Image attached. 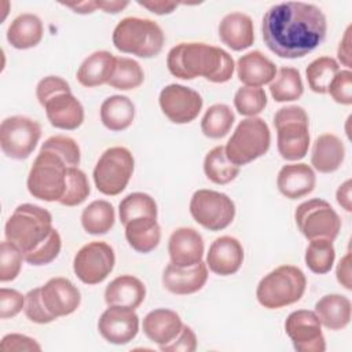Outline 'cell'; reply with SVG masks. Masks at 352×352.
I'll return each mask as SVG.
<instances>
[{"label": "cell", "instance_id": "obj_1", "mask_svg": "<svg viewBox=\"0 0 352 352\" xmlns=\"http://www.w3.org/2000/svg\"><path fill=\"white\" fill-rule=\"evenodd\" d=\"M327 22L319 7L302 1L279 3L263 16L261 33L268 50L279 58L297 59L326 38Z\"/></svg>", "mask_w": 352, "mask_h": 352}, {"label": "cell", "instance_id": "obj_2", "mask_svg": "<svg viewBox=\"0 0 352 352\" xmlns=\"http://www.w3.org/2000/svg\"><path fill=\"white\" fill-rule=\"evenodd\" d=\"M166 66L182 80L205 77L210 82H226L232 77L234 59L223 48L205 43H180L170 48Z\"/></svg>", "mask_w": 352, "mask_h": 352}, {"label": "cell", "instance_id": "obj_3", "mask_svg": "<svg viewBox=\"0 0 352 352\" xmlns=\"http://www.w3.org/2000/svg\"><path fill=\"white\" fill-rule=\"evenodd\" d=\"M51 213L33 204L16 206L4 226L6 241L15 245L23 254L36 249L52 231Z\"/></svg>", "mask_w": 352, "mask_h": 352}, {"label": "cell", "instance_id": "obj_4", "mask_svg": "<svg viewBox=\"0 0 352 352\" xmlns=\"http://www.w3.org/2000/svg\"><path fill=\"white\" fill-rule=\"evenodd\" d=\"M164 32L151 19L126 16L121 19L113 32L114 47L139 58H154L164 47Z\"/></svg>", "mask_w": 352, "mask_h": 352}, {"label": "cell", "instance_id": "obj_5", "mask_svg": "<svg viewBox=\"0 0 352 352\" xmlns=\"http://www.w3.org/2000/svg\"><path fill=\"white\" fill-rule=\"evenodd\" d=\"M305 287L307 279L298 267L280 265L261 278L256 289V297L264 308L278 309L297 302Z\"/></svg>", "mask_w": 352, "mask_h": 352}, {"label": "cell", "instance_id": "obj_6", "mask_svg": "<svg viewBox=\"0 0 352 352\" xmlns=\"http://www.w3.org/2000/svg\"><path fill=\"white\" fill-rule=\"evenodd\" d=\"M308 116L300 106L280 107L274 116L276 146L280 157L298 161L305 157L309 147Z\"/></svg>", "mask_w": 352, "mask_h": 352}, {"label": "cell", "instance_id": "obj_7", "mask_svg": "<svg viewBox=\"0 0 352 352\" xmlns=\"http://www.w3.org/2000/svg\"><path fill=\"white\" fill-rule=\"evenodd\" d=\"M270 144L271 133L267 122L258 117H249L236 125L224 150L234 165L242 166L264 155Z\"/></svg>", "mask_w": 352, "mask_h": 352}, {"label": "cell", "instance_id": "obj_8", "mask_svg": "<svg viewBox=\"0 0 352 352\" xmlns=\"http://www.w3.org/2000/svg\"><path fill=\"white\" fill-rule=\"evenodd\" d=\"M67 168L55 153L40 150L28 175L26 183L30 195L45 202H59L66 187Z\"/></svg>", "mask_w": 352, "mask_h": 352}, {"label": "cell", "instance_id": "obj_9", "mask_svg": "<svg viewBox=\"0 0 352 352\" xmlns=\"http://www.w3.org/2000/svg\"><path fill=\"white\" fill-rule=\"evenodd\" d=\"M133 157L126 147L107 148L94 168V183L104 195H118L129 183L133 173Z\"/></svg>", "mask_w": 352, "mask_h": 352}, {"label": "cell", "instance_id": "obj_10", "mask_svg": "<svg viewBox=\"0 0 352 352\" xmlns=\"http://www.w3.org/2000/svg\"><path fill=\"white\" fill-rule=\"evenodd\" d=\"M294 220L301 234L308 239L326 238L334 241L341 230V219L330 204L314 198L300 204L294 212Z\"/></svg>", "mask_w": 352, "mask_h": 352}, {"label": "cell", "instance_id": "obj_11", "mask_svg": "<svg viewBox=\"0 0 352 352\" xmlns=\"http://www.w3.org/2000/svg\"><path fill=\"white\" fill-rule=\"evenodd\" d=\"M190 213L204 228L209 231H220L232 223L235 217V205L227 194L202 188L192 194Z\"/></svg>", "mask_w": 352, "mask_h": 352}, {"label": "cell", "instance_id": "obj_12", "mask_svg": "<svg viewBox=\"0 0 352 352\" xmlns=\"http://www.w3.org/2000/svg\"><path fill=\"white\" fill-rule=\"evenodd\" d=\"M41 136L37 121L25 116H11L1 121L0 147L12 160H26L36 148Z\"/></svg>", "mask_w": 352, "mask_h": 352}, {"label": "cell", "instance_id": "obj_13", "mask_svg": "<svg viewBox=\"0 0 352 352\" xmlns=\"http://www.w3.org/2000/svg\"><path fill=\"white\" fill-rule=\"evenodd\" d=\"M116 264L113 248L102 241H94L84 245L74 256L73 271L85 285H98L103 282Z\"/></svg>", "mask_w": 352, "mask_h": 352}, {"label": "cell", "instance_id": "obj_14", "mask_svg": "<svg viewBox=\"0 0 352 352\" xmlns=\"http://www.w3.org/2000/svg\"><path fill=\"white\" fill-rule=\"evenodd\" d=\"M285 331L298 352L326 351L322 324L314 311L297 309L289 314L285 322Z\"/></svg>", "mask_w": 352, "mask_h": 352}, {"label": "cell", "instance_id": "obj_15", "mask_svg": "<svg viewBox=\"0 0 352 352\" xmlns=\"http://www.w3.org/2000/svg\"><path fill=\"white\" fill-rule=\"evenodd\" d=\"M160 107L165 117L175 124H188L195 120L202 109L201 95L180 84H169L160 92Z\"/></svg>", "mask_w": 352, "mask_h": 352}, {"label": "cell", "instance_id": "obj_16", "mask_svg": "<svg viewBox=\"0 0 352 352\" xmlns=\"http://www.w3.org/2000/svg\"><path fill=\"white\" fill-rule=\"evenodd\" d=\"M98 330L107 342L125 345L139 331V316L132 308L109 305L98 320Z\"/></svg>", "mask_w": 352, "mask_h": 352}, {"label": "cell", "instance_id": "obj_17", "mask_svg": "<svg viewBox=\"0 0 352 352\" xmlns=\"http://www.w3.org/2000/svg\"><path fill=\"white\" fill-rule=\"evenodd\" d=\"M204 239L201 234L190 227L176 228L168 241V253L170 263L177 267H194L202 261Z\"/></svg>", "mask_w": 352, "mask_h": 352}, {"label": "cell", "instance_id": "obj_18", "mask_svg": "<svg viewBox=\"0 0 352 352\" xmlns=\"http://www.w3.org/2000/svg\"><path fill=\"white\" fill-rule=\"evenodd\" d=\"M41 296L47 309L55 316H66L73 314L80 302V290L67 278H52L41 286Z\"/></svg>", "mask_w": 352, "mask_h": 352}, {"label": "cell", "instance_id": "obj_19", "mask_svg": "<svg viewBox=\"0 0 352 352\" xmlns=\"http://www.w3.org/2000/svg\"><path fill=\"white\" fill-rule=\"evenodd\" d=\"M47 118L54 128L74 131L84 121V107L72 92H60L43 104Z\"/></svg>", "mask_w": 352, "mask_h": 352}, {"label": "cell", "instance_id": "obj_20", "mask_svg": "<svg viewBox=\"0 0 352 352\" xmlns=\"http://www.w3.org/2000/svg\"><path fill=\"white\" fill-rule=\"evenodd\" d=\"M243 261V248L241 242L230 235L216 238L209 246L206 265L217 275L227 276L235 274Z\"/></svg>", "mask_w": 352, "mask_h": 352}, {"label": "cell", "instance_id": "obj_21", "mask_svg": "<svg viewBox=\"0 0 352 352\" xmlns=\"http://www.w3.org/2000/svg\"><path fill=\"white\" fill-rule=\"evenodd\" d=\"M208 280V265L199 261L194 267H177L169 263L162 272L164 287L179 296L192 294L204 287Z\"/></svg>", "mask_w": 352, "mask_h": 352}, {"label": "cell", "instance_id": "obj_22", "mask_svg": "<svg viewBox=\"0 0 352 352\" xmlns=\"http://www.w3.org/2000/svg\"><path fill=\"white\" fill-rule=\"evenodd\" d=\"M316 176L314 169L307 164H289L280 168L276 186L282 195L289 199H298L315 188Z\"/></svg>", "mask_w": 352, "mask_h": 352}, {"label": "cell", "instance_id": "obj_23", "mask_svg": "<svg viewBox=\"0 0 352 352\" xmlns=\"http://www.w3.org/2000/svg\"><path fill=\"white\" fill-rule=\"evenodd\" d=\"M182 327L183 322L180 316L166 308L150 311L143 319V333L158 346L172 342L179 336Z\"/></svg>", "mask_w": 352, "mask_h": 352}, {"label": "cell", "instance_id": "obj_24", "mask_svg": "<svg viewBox=\"0 0 352 352\" xmlns=\"http://www.w3.org/2000/svg\"><path fill=\"white\" fill-rule=\"evenodd\" d=\"M219 37L232 51L249 48L254 41L253 21L242 12H230L219 23Z\"/></svg>", "mask_w": 352, "mask_h": 352}, {"label": "cell", "instance_id": "obj_25", "mask_svg": "<svg viewBox=\"0 0 352 352\" xmlns=\"http://www.w3.org/2000/svg\"><path fill=\"white\" fill-rule=\"evenodd\" d=\"M236 73L239 81L243 82L245 87L260 88L275 78L276 66L260 51H252L238 59Z\"/></svg>", "mask_w": 352, "mask_h": 352}, {"label": "cell", "instance_id": "obj_26", "mask_svg": "<svg viewBox=\"0 0 352 352\" xmlns=\"http://www.w3.org/2000/svg\"><path fill=\"white\" fill-rule=\"evenodd\" d=\"M146 297V286L140 279L132 275L114 278L104 290L107 305H118L136 309Z\"/></svg>", "mask_w": 352, "mask_h": 352}, {"label": "cell", "instance_id": "obj_27", "mask_svg": "<svg viewBox=\"0 0 352 352\" xmlns=\"http://www.w3.org/2000/svg\"><path fill=\"white\" fill-rule=\"evenodd\" d=\"M117 58L109 51H95L88 55L77 70V80L87 88L107 84L116 69Z\"/></svg>", "mask_w": 352, "mask_h": 352}, {"label": "cell", "instance_id": "obj_28", "mask_svg": "<svg viewBox=\"0 0 352 352\" xmlns=\"http://www.w3.org/2000/svg\"><path fill=\"white\" fill-rule=\"evenodd\" d=\"M345 158L342 140L333 133H323L316 138L312 146L311 164L320 173L336 172Z\"/></svg>", "mask_w": 352, "mask_h": 352}, {"label": "cell", "instance_id": "obj_29", "mask_svg": "<svg viewBox=\"0 0 352 352\" xmlns=\"http://www.w3.org/2000/svg\"><path fill=\"white\" fill-rule=\"evenodd\" d=\"M329 330H342L351 322V301L341 294H326L316 304L314 311Z\"/></svg>", "mask_w": 352, "mask_h": 352}, {"label": "cell", "instance_id": "obj_30", "mask_svg": "<svg viewBox=\"0 0 352 352\" xmlns=\"http://www.w3.org/2000/svg\"><path fill=\"white\" fill-rule=\"evenodd\" d=\"M43 38V22L34 14L18 15L7 29V41L16 50L36 47Z\"/></svg>", "mask_w": 352, "mask_h": 352}, {"label": "cell", "instance_id": "obj_31", "mask_svg": "<svg viewBox=\"0 0 352 352\" xmlns=\"http://www.w3.org/2000/svg\"><path fill=\"white\" fill-rule=\"evenodd\" d=\"M135 118V104L128 96L111 95L100 104V121L113 131L120 132L126 129Z\"/></svg>", "mask_w": 352, "mask_h": 352}, {"label": "cell", "instance_id": "obj_32", "mask_svg": "<svg viewBox=\"0 0 352 352\" xmlns=\"http://www.w3.org/2000/svg\"><path fill=\"white\" fill-rule=\"evenodd\" d=\"M124 227L125 238L129 246L138 253H150L158 246L161 239V228L157 219H135Z\"/></svg>", "mask_w": 352, "mask_h": 352}, {"label": "cell", "instance_id": "obj_33", "mask_svg": "<svg viewBox=\"0 0 352 352\" xmlns=\"http://www.w3.org/2000/svg\"><path fill=\"white\" fill-rule=\"evenodd\" d=\"M116 220V212L110 202L104 199L92 201L81 213L82 228L92 235L109 232Z\"/></svg>", "mask_w": 352, "mask_h": 352}, {"label": "cell", "instance_id": "obj_34", "mask_svg": "<svg viewBox=\"0 0 352 352\" xmlns=\"http://www.w3.org/2000/svg\"><path fill=\"white\" fill-rule=\"evenodd\" d=\"M204 172L212 183L227 184L239 175V166L227 158L224 146H216L205 155Z\"/></svg>", "mask_w": 352, "mask_h": 352}, {"label": "cell", "instance_id": "obj_35", "mask_svg": "<svg viewBox=\"0 0 352 352\" xmlns=\"http://www.w3.org/2000/svg\"><path fill=\"white\" fill-rule=\"evenodd\" d=\"M270 92L275 102H292L301 98L304 84L300 72L294 67H280L270 84Z\"/></svg>", "mask_w": 352, "mask_h": 352}, {"label": "cell", "instance_id": "obj_36", "mask_svg": "<svg viewBox=\"0 0 352 352\" xmlns=\"http://www.w3.org/2000/svg\"><path fill=\"white\" fill-rule=\"evenodd\" d=\"M118 216L122 226L135 219H157V204L154 198L146 192H132L120 202Z\"/></svg>", "mask_w": 352, "mask_h": 352}, {"label": "cell", "instance_id": "obj_37", "mask_svg": "<svg viewBox=\"0 0 352 352\" xmlns=\"http://www.w3.org/2000/svg\"><path fill=\"white\" fill-rule=\"evenodd\" d=\"M235 121V114L230 106L223 103L212 104L204 114L201 121L202 133L210 139L226 136Z\"/></svg>", "mask_w": 352, "mask_h": 352}, {"label": "cell", "instance_id": "obj_38", "mask_svg": "<svg viewBox=\"0 0 352 352\" xmlns=\"http://www.w3.org/2000/svg\"><path fill=\"white\" fill-rule=\"evenodd\" d=\"M340 72L338 62L330 56H319L314 59L307 70V81L309 88L316 94H326L331 80Z\"/></svg>", "mask_w": 352, "mask_h": 352}, {"label": "cell", "instance_id": "obj_39", "mask_svg": "<svg viewBox=\"0 0 352 352\" xmlns=\"http://www.w3.org/2000/svg\"><path fill=\"white\" fill-rule=\"evenodd\" d=\"M336 258L333 241L326 238H316L309 241L305 250V264L314 274H327Z\"/></svg>", "mask_w": 352, "mask_h": 352}, {"label": "cell", "instance_id": "obj_40", "mask_svg": "<svg viewBox=\"0 0 352 352\" xmlns=\"http://www.w3.org/2000/svg\"><path fill=\"white\" fill-rule=\"evenodd\" d=\"M143 80H144V73L140 65L131 58L120 56L117 58L114 73L107 84L111 88H116L120 91H129L142 85Z\"/></svg>", "mask_w": 352, "mask_h": 352}, {"label": "cell", "instance_id": "obj_41", "mask_svg": "<svg viewBox=\"0 0 352 352\" xmlns=\"http://www.w3.org/2000/svg\"><path fill=\"white\" fill-rule=\"evenodd\" d=\"M89 192L91 188L85 173L78 169V166H69L66 172L65 192L59 199V204L65 206H77L88 198Z\"/></svg>", "mask_w": 352, "mask_h": 352}, {"label": "cell", "instance_id": "obj_42", "mask_svg": "<svg viewBox=\"0 0 352 352\" xmlns=\"http://www.w3.org/2000/svg\"><path fill=\"white\" fill-rule=\"evenodd\" d=\"M234 106L241 116L254 117L267 106V95L263 88L241 87L234 95Z\"/></svg>", "mask_w": 352, "mask_h": 352}, {"label": "cell", "instance_id": "obj_43", "mask_svg": "<svg viewBox=\"0 0 352 352\" xmlns=\"http://www.w3.org/2000/svg\"><path fill=\"white\" fill-rule=\"evenodd\" d=\"M62 248V239L59 232L52 228L50 235L32 252L23 254V258L30 265H45L54 261Z\"/></svg>", "mask_w": 352, "mask_h": 352}, {"label": "cell", "instance_id": "obj_44", "mask_svg": "<svg viewBox=\"0 0 352 352\" xmlns=\"http://www.w3.org/2000/svg\"><path fill=\"white\" fill-rule=\"evenodd\" d=\"M40 150L55 153L65 161L67 166H78L80 164V147L77 142L69 136H51L41 144Z\"/></svg>", "mask_w": 352, "mask_h": 352}, {"label": "cell", "instance_id": "obj_45", "mask_svg": "<svg viewBox=\"0 0 352 352\" xmlns=\"http://www.w3.org/2000/svg\"><path fill=\"white\" fill-rule=\"evenodd\" d=\"M23 253L11 242L3 241L0 245V280L11 282L14 280L22 267Z\"/></svg>", "mask_w": 352, "mask_h": 352}, {"label": "cell", "instance_id": "obj_46", "mask_svg": "<svg viewBox=\"0 0 352 352\" xmlns=\"http://www.w3.org/2000/svg\"><path fill=\"white\" fill-rule=\"evenodd\" d=\"M23 311H25L26 318L30 322L37 323V324H45V323H50L56 319L44 305L43 296H41V287H36V289H32L30 292H28V294L25 296Z\"/></svg>", "mask_w": 352, "mask_h": 352}, {"label": "cell", "instance_id": "obj_47", "mask_svg": "<svg viewBox=\"0 0 352 352\" xmlns=\"http://www.w3.org/2000/svg\"><path fill=\"white\" fill-rule=\"evenodd\" d=\"M327 92L340 104L349 106L352 103V72L340 70L331 80Z\"/></svg>", "mask_w": 352, "mask_h": 352}, {"label": "cell", "instance_id": "obj_48", "mask_svg": "<svg viewBox=\"0 0 352 352\" xmlns=\"http://www.w3.org/2000/svg\"><path fill=\"white\" fill-rule=\"evenodd\" d=\"M25 307V296L15 289H0V319L16 316Z\"/></svg>", "mask_w": 352, "mask_h": 352}, {"label": "cell", "instance_id": "obj_49", "mask_svg": "<svg viewBox=\"0 0 352 352\" xmlns=\"http://www.w3.org/2000/svg\"><path fill=\"white\" fill-rule=\"evenodd\" d=\"M60 92H72V91H70L69 82L59 76H47L43 80H40L36 87V96L41 106L50 98Z\"/></svg>", "mask_w": 352, "mask_h": 352}, {"label": "cell", "instance_id": "obj_50", "mask_svg": "<svg viewBox=\"0 0 352 352\" xmlns=\"http://www.w3.org/2000/svg\"><path fill=\"white\" fill-rule=\"evenodd\" d=\"M164 352H192L197 349V337L192 329L187 324H183L179 336L169 344L160 346Z\"/></svg>", "mask_w": 352, "mask_h": 352}, {"label": "cell", "instance_id": "obj_51", "mask_svg": "<svg viewBox=\"0 0 352 352\" xmlns=\"http://www.w3.org/2000/svg\"><path fill=\"white\" fill-rule=\"evenodd\" d=\"M1 351H41L40 344L23 334H7L1 338Z\"/></svg>", "mask_w": 352, "mask_h": 352}, {"label": "cell", "instance_id": "obj_52", "mask_svg": "<svg viewBox=\"0 0 352 352\" xmlns=\"http://www.w3.org/2000/svg\"><path fill=\"white\" fill-rule=\"evenodd\" d=\"M351 30H352V26L349 25L338 44V50H337V56H338V60L346 66V69L349 70L351 66H352V50H351Z\"/></svg>", "mask_w": 352, "mask_h": 352}, {"label": "cell", "instance_id": "obj_53", "mask_svg": "<svg viewBox=\"0 0 352 352\" xmlns=\"http://www.w3.org/2000/svg\"><path fill=\"white\" fill-rule=\"evenodd\" d=\"M337 280L341 286H344L346 290L352 289V283H351V254L349 252L340 260L338 265H337Z\"/></svg>", "mask_w": 352, "mask_h": 352}, {"label": "cell", "instance_id": "obj_54", "mask_svg": "<svg viewBox=\"0 0 352 352\" xmlns=\"http://www.w3.org/2000/svg\"><path fill=\"white\" fill-rule=\"evenodd\" d=\"M138 4L157 15L170 14L177 7V3H169V1H138Z\"/></svg>", "mask_w": 352, "mask_h": 352}, {"label": "cell", "instance_id": "obj_55", "mask_svg": "<svg viewBox=\"0 0 352 352\" xmlns=\"http://www.w3.org/2000/svg\"><path fill=\"white\" fill-rule=\"evenodd\" d=\"M352 186V182H351V179H348V180H345L340 187H338V190H337V192H336V198H337V202H338V205L342 208V209H345L346 212H351L352 210V204H351V187Z\"/></svg>", "mask_w": 352, "mask_h": 352}, {"label": "cell", "instance_id": "obj_56", "mask_svg": "<svg viewBox=\"0 0 352 352\" xmlns=\"http://www.w3.org/2000/svg\"><path fill=\"white\" fill-rule=\"evenodd\" d=\"M128 1H96L98 8L107 14H117L122 11L125 7H128Z\"/></svg>", "mask_w": 352, "mask_h": 352}, {"label": "cell", "instance_id": "obj_57", "mask_svg": "<svg viewBox=\"0 0 352 352\" xmlns=\"http://www.w3.org/2000/svg\"><path fill=\"white\" fill-rule=\"evenodd\" d=\"M63 6L72 8L77 14H92L98 10L96 1H81V3H65Z\"/></svg>", "mask_w": 352, "mask_h": 352}]
</instances>
